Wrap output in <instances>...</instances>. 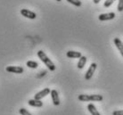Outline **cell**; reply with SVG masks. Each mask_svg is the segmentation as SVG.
Wrapping results in <instances>:
<instances>
[{
  "label": "cell",
  "instance_id": "8",
  "mask_svg": "<svg viewBox=\"0 0 123 115\" xmlns=\"http://www.w3.org/2000/svg\"><path fill=\"white\" fill-rule=\"evenodd\" d=\"M50 94H51L53 103H54L55 105H59V104H60V98H59L58 92H57L55 89H53V90H51V93Z\"/></svg>",
  "mask_w": 123,
  "mask_h": 115
},
{
  "label": "cell",
  "instance_id": "1",
  "mask_svg": "<svg viewBox=\"0 0 123 115\" xmlns=\"http://www.w3.org/2000/svg\"><path fill=\"white\" fill-rule=\"evenodd\" d=\"M37 56L39 57V59L41 60L45 64H46V66L49 69L50 71H52V72L55 71V63H54V62H53L52 61L47 57V55L45 54L44 51L39 50V51L37 52Z\"/></svg>",
  "mask_w": 123,
  "mask_h": 115
},
{
  "label": "cell",
  "instance_id": "9",
  "mask_svg": "<svg viewBox=\"0 0 123 115\" xmlns=\"http://www.w3.org/2000/svg\"><path fill=\"white\" fill-rule=\"evenodd\" d=\"M113 42H114V44H115L116 47L118 48V50L120 51V54H121L123 57V43L121 42V40H120L119 37H115Z\"/></svg>",
  "mask_w": 123,
  "mask_h": 115
},
{
  "label": "cell",
  "instance_id": "10",
  "mask_svg": "<svg viewBox=\"0 0 123 115\" xmlns=\"http://www.w3.org/2000/svg\"><path fill=\"white\" fill-rule=\"evenodd\" d=\"M29 105L33 106V107H42L43 106V102H41V100H36V99H31L28 101Z\"/></svg>",
  "mask_w": 123,
  "mask_h": 115
},
{
  "label": "cell",
  "instance_id": "5",
  "mask_svg": "<svg viewBox=\"0 0 123 115\" xmlns=\"http://www.w3.org/2000/svg\"><path fill=\"white\" fill-rule=\"evenodd\" d=\"M6 72H11V73H16V74H21L23 72V68L21 66H7L6 68Z\"/></svg>",
  "mask_w": 123,
  "mask_h": 115
},
{
  "label": "cell",
  "instance_id": "15",
  "mask_svg": "<svg viewBox=\"0 0 123 115\" xmlns=\"http://www.w3.org/2000/svg\"><path fill=\"white\" fill-rule=\"evenodd\" d=\"M67 2H69L70 4H71V5H73V6H81V2H80V0H66Z\"/></svg>",
  "mask_w": 123,
  "mask_h": 115
},
{
  "label": "cell",
  "instance_id": "2",
  "mask_svg": "<svg viewBox=\"0 0 123 115\" xmlns=\"http://www.w3.org/2000/svg\"><path fill=\"white\" fill-rule=\"evenodd\" d=\"M78 99L81 102H101L104 97L101 95H80Z\"/></svg>",
  "mask_w": 123,
  "mask_h": 115
},
{
  "label": "cell",
  "instance_id": "16",
  "mask_svg": "<svg viewBox=\"0 0 123 115\" xmlns=\"http://www.w3.org/2000/svg\"><path fill=\"white\" fill-rule=\"evenodd\" d=\"M115 1H116V0H105V2L104 3V6H105V8H108V7H110Z\"/></svg>",
  "mask_w": 123,
  "mask_h": 115
},
{
  "label": "cell",
  "instance_id": "7",
  "mask_svg": "<svg viewBox=\"0 0 123 115\" xmlns=\"http://www.w3.org/2000/svg\"><path fill=\"white\" fill-rule=\"evenodd\" d=\"M115 12H107V13H103V14H100L98 16V19L100 21H111V20H113L115 18Z\"/></svg>",
  "mask_w": 123,
  "mask_h": 115
},
{
  "label": "cell",
  "instance_id": "14",
  "mask_svg": "<svg viewBox=\"0 0 123 115\" xmlns=\"http://www.w3.org/2000/svg\"><path fill=\"white\" fill-rule=\"evenodd\" d=\"M26 65L28 66L29 68H31V69H37V66H38V63L37 62H34V61H28L27 63H26Z\"/></svg>",
  "mask_w": 123,
  "mask_h": 115
},
{
  "label": "cell",
  "instance_id": "3",
  "mask_svg": "<svg viewBox=\"0 0 123 115\" xmlns=\"http://www.w3.org/2000/svg\"><path fill=\"white\" fill-rule=\"evenodd\" d=\"M96 66L97 65H96V63H95V62L91 63V65L89 66V68H88V70L86 71V75H85V79H86V80L91 79V78L93 77V75H94V73H95V72Z\"/></svg>",
  "mask_w": 123,
  "mask_h": 115
},
{
  "label": "cell",
  "instance_id": "13",
  "mask_svg": "<svg viewBox=\"0 0 123 115\" xmlns=\"http://www.w3.org/2000/svg\"><path fill=\"white\" fill-rule=\"evenodd\" d=\"M86 57L82 55L80 58V61H79V62H78L77 64L78 69H83L84 66L86 65Z\"/></svg>",
  "mask_w": 123,
  "mask_h": 115
},
{
  "label": "cell",
  "instance_id": "19",
  "mask_svg": "<svg viewBox=\"0 0 123 115\" xmlns=\"http://www.w3.org/2000/svg\"><path fill=\"white\" fill-rule=\"evenodd\" d=\"M112 115H123V110H120V111H114L112 112Z\"/></svg>",
  "mask_w": 123,
  "mask_h": 115
},
{
  "label": "cell",
  "instance_id": "6",
  "mask_svg": "<svg viewBox=\"0 0 123 115\" xmlns=\"http://www.w3.org/2000/svg\"><path fill=\"white\" fill-rule=\"evenodd\" d=\"M50 93H51V90H50L48 87H46V88H45V89L39 91L38 93L36 94V95H35V97H34V99L41 100L42 98H44L45 97H46L47 95H49Z\"/></svg>",
  "mask_w": 123,
  "mask_h": 115
},
{
  "label": "cell",
  "instance_id": "21",
  "mask_svg": "<svg viewBox=\"0 0 123 115\" xmlns=\"http://www.w3.org/2000/svg\"><path fill=\"white\" fill-rule=\"evenodd\" d=\"M56 1H57V2H61L62 0H56Z\"/></svg>",
  "mask_w": 123,
  "mask_h": 115
},
{
  "label": "cell",
  "instance_id": "17",
  "mask_svg": "<svg viewBox=\"0 0 123 115\" xmlns=\"http://www.w3.org/2000/svg\"><path fill=\"white\" fill-rule=\"evenodd\" d=\"M19 112H20L21 115H32L31 113H30L27 110L25 109V108H21V109L19 110Z\"/></svg>",
  "mask_w": 123,
  "mask_h": 115
},
{
  "label": "cell",
  "instance_id": "18",
  "mask_svg": "<svg viewBox=\"0 0 123 115\" xmlns=\"http://www.w3.org/2000/svg\"><path fill=\"white\" fill-rule=\"evenodd\" d=\"M117 9L119 12H122L123 11V0H119V4H118Z\"/></svg>",
  "mask_w": 123,
  "mask_h": 115
},
{
  "label": "cell",
  "instance_id": "11",
  "mask_svg": "<svg viewBox=\"0 0 123 115\" xmlns=\"http://www.w3.org/2000/svg\"><path fill=\"white\" fill-rule=\"evenodd\" d=\"M67 57L69 58H80L82 54L80 52H76V51H68L66 54Z\"/></svg>",
  "mask_w": 123,
  "mask_h": 115
},
{
  "label": "cell",
  "instance_id": "20",
  "mask_svg": "<svg viewBox=\"0 0 123 115\" xmlns=\"http://www.w3.org/2000/svg\"><path fill=\"white\" fill-rule=\"evenodd\" d=\"M100 1H101V0H94V3H95V4H98Z\"/></svg>",
  "mask_w": 123,
  "mask_h": 115
},
{
  "label": "cell",
  "instance_id": "12",
  "mask_svg": "<svg viewBox=\"0 0 123 115\" xmlns=\"http://www.w3.org/2000/svg\"><path fill=\"white\" fill-rule=\"evenodd\" d=\"M87 110H88V112H89L92 115H101L100 114V112L97 111L96 107H95L93 103H89V104L87 105Z\"/></svg>",
  "mask_w": 123,
  "mask_h": 115
},
{
  "label": "cell",
  "instance_id": "4",
  "mask_svg": "<svg viewBox=\"0 0 123 115\" xmlns=\"http://www.w3.org/2000/svg\"><path fill=\"white\" fill-rule=\"evenodd\" d=\"M21 14L22 16H24L25 18L31 19V20H34V19L37 18V14L36 12H32V11H30L28 9H22L21 10Z\"/></svg>",
  "mask_w": 123,
  "mask_h": 115
}]
</instances>
